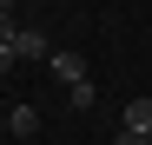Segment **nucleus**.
<instances>
[{
	"label": "nucleus",
	"instance_id": "nucleus-6",
	"mask_svg": "<svg viewBox=\"0 0 152 145\" xmlns=\"http://www.w3.org/2000/svg\"><path fill=\"white\" fill-rule=\"evenodd\" d=\"M20 27H13V7H0V40H13Z\"/></svg>",
	"mask_w": 152,
	"mask_h": 145
},
{
	"label": "nucleus",
	"instance_id": "nucleus-1",
	"mask_svg": "<svg viewBox=\"0 0 152 145\" xmlns=\"http://www.w3.org/2000/svg\"><path fill=\"white\" fill-rule=\"evenodd\" d=\"M13 53H20V59H53V53H60V46H53V40H46L40 27H20V33H13Z\"/></svg>",
	"mask_w": 152,
	"mask_h": 145
},
{
	"label": "nucleus",
	"instance_id": "nucleus-7",
	"mask_svg": "<svg viewBox=\"0 0 152 145\" xmlns=\"http://www.w3.org/2000/svg\"><path fill=\"white\" fill-rule=\"evenodd\" d=\"M113 145H152V138H145V132H126V125H119V138H113Z\"/></svg>",
	"mask_w": 152,
	"mask_h": 145
},
{
	"label": "nucleus",
	"instance_id": "nucleus-2",
	"mask_svg": "<svg viewBox=\"0 0 152 145\" xmlns=\"http://www.w3.org/2000/svg\"><path fill=\"white\" fill-rule=\"evenodd\" d=\"M126 132H145L152 138V92H132V99H126V119H119Z\"/></svg>",
	"mask_w": 152,
	"mask_h": 145
},
{
	"label": "nucleus",
	"instance_id": "nucleus-9",
	"mask_svg": "<svg viewBox=\"0 0 152 145\" xmlns=\"http://www.w3.org/2000/svg\"><path fill=\"white\" fill-rule=\"evenodd\" d=\"M0 7H13V0H0Z\"/></svg>",
	"mask_w": 152,
	"mask_h": 145
},
{
	"label": "nucleus",
	"instance_id": "nucleus-8",
	"mask_svg": "<svg viewBox=\"0 0 152 145\" xmlns=\"http://www.w3.org/2000/svg\"><path fill=\"white\" fill-rule=\"evenodd\" d=\"M13 59H20V53H13V40H0V72H7Z\"/></svg>",
	"mask_w": 152,
	"mask_h": 145
},
{
	"label": "nucleus",
	"instance_id": "nucleus-3",
	"mask_svg": "<svg viewBox=\"0 0 152 145\" xmlns=\"http://www.w3.org/2000/svg\"><path fill=\"white\" fill-rule=\"evenodd\" d=\"M46 66H53V79H60V86H80V79H86V59H80V53H66V46H60Z\"/></svg>",
	"mask_w": 152,
	"mask_h": 145
},
{
	"label": "nucleus",
	"instance_id": "nucleus-4",
	"mask_svg": "<svg viewBox=\"0 0 152 145\" xmlns=\"http://www.w3.org/2000/svg\"><path fill=\"white\" fill-rule=\"evenodd\" d=\"M7 125L27 138V132H40V112H33V106H13V112H7Z\"/></svg>",
	"mask_w": 152,
	"mask_h": 145
},
{
	"label": "nucleus",
	"instance_id": "nucleus-5",
	"mask_svg": "<svg viewBox=\"0 0 152 145\" xmlns=\"http://www.w3.org/2000/svg\"><path fill=\"white\" fill-rule=\"evenodd\" d=\"M93 99H99V92H93V79H80V86H66V106H73V112H86Z\"/></svg>",
	"mask_w": 152,
	"mask_h": 145
}]
</instances>
